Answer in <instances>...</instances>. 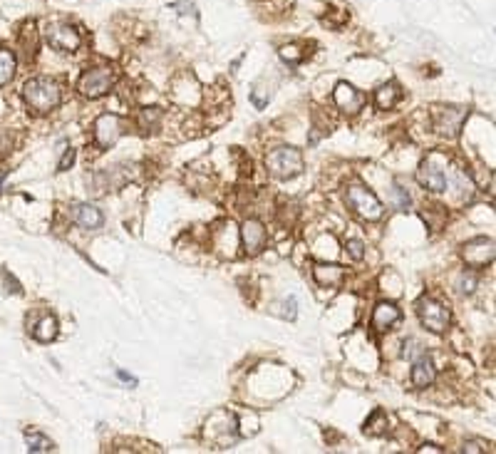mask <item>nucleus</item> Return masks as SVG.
Masks as SVG:
<instances>
[{
	"label": "nucleus",
	"mask_w": 496,
	"mask_h": 454,
	"mask_svg": "<svg viewBox=\"0 0 496 454\" xmlns=\"http://www.w3.org/2000/svg\"><path fill=\"white\" fill-rule=\"evenodd\" d=\"M15 53L8 48H0V87H6L8 82L13 80V75H15Z\"/></svg>",
	"instance_id": "obj_19"
},
{
	"label": "nucleus",
	"mask_w": 496,
	"mask_h": 454,
	"mask_svg": "<svg viewBox=\"0 0 496 454\" xmlns=\"http://www.w3.org/2000/svg\"><path fill=\"white\" fill-rule=\"evenodd\" d=\"M467 117L464 107H442L434 112V129H437L442 137H457L459 129H462V122Z\"/></svg>",
	"instance_id": "obj_10"
},
{
	"label": "nucleus",
	"mask_w": 496,
	"mask_h": 454,
	"mask_svg": "<svg viewBox=\"0 0 496 454\" xmlns=\"http://www.w3.org/2000/svg\"><path fill=\"white\" fill-rule=\"evenodd\" d=\"M25 442H27V449L32 454H40V452H53L55 444L50 437H45L43 432H35V429H27L25 432Z\"/></svg>",
	"instance_id": "obj_20"
},
{
	"label": "nucleus",
	"mask_w": 496,
	"mask_h": 454,
	"mask_svg": "<svg viewBox=\"0 0 496 454\" xmlns=\"http://www.w3.org/2000/svg\"><path fill=\"white\" fill-rule=\"evenodd\" d=\"M241 239H243L246 253L256 256V253H261L263 246H266V226L258 219L243 221V226H241Z\"/></svg>",
	"instance_id": "obj_11"
},
{
	"label": "nucleus",
	"mask_w": 496,
	"mask_h": 454,
	"mask_svg": "<svg viewBox=\"0 0 496 454\" xmlns=\"http://www.w3.org/2000/svg\"><path fill=\"white\" fill-rule=\"evenodd\" d=\"M417 452H442L439 447H434V444H424V447H420Z\"/></svg>",
	"instance_id": "obj_32"
},
{
	"label": "nucleus",
	"mask_w": 496,
	"mask_h": 454,
	"mask_svg": "<svg viewBox=\"0 0 496 454\" xmlns=\"http://www.w3.org/2000/svg\"><path fill=\"white\" fill-rule=\"evenodd\" d=\"M72 161H75V149H72V147H67V149H65V154H62V159H60V164H58V171H67L69 166H72Z\"/></svg>",
	"instance_id": "obj_28"
},
{
	"label": "nucleus",
	"mask_w": 496,
	"mask_h": 454,
	"mask_svg": "<svg viewBox=\"0 0 496 454\" xmlns=\"http://www.w3.org/2000/svg\"><path fill=\"white\" fill-rule=\"evenodd\" d=\"M266 166L276 179H293L305 169L303 154L295 147H276L268 152Z\"/></svg>",
	"instance_id": "obj_2"
},
{
	"label": "nucleus",
	"mask_w": 496,
	"mask_h": 454,
	"mask_svg": "<svg viewBox=\"0 0 496 454\" xmlns=\"http://www.w3.org/2000/svg\"><path fill=\"white\" fill-rule=\"evenodd\" d=\"M345 248H347V253H350L352 261H363L365 258V243L360 239H350L345 243Z\"/></svg>",
	"instance_id": "obj_25"
},
{
	"label": "nucleus",
	"mask_w": 496,
	"mask_h": 454,
	"mask_svg": "<svg viewBox=\"0 0 496 454\" xmlns=\"http://www.w3.org/2000/svg\"><path fill=\"white\" fill-rule=\"evenodd\" d=\"M345 201H347V206L365 221H380L384 214L380 199L375 196L370 189H365L363 184H350L345 192Z\"/></svg>",
	"instance_id": "obj_3"
},
{
	"label": "nucleus",
	"mask_w": 496,
	"mask_h": 454,
	"mask_svg": "<svg viewBox=\"0 0 496 454\" xmlns=\"http://www.w3.org/2000/svg\"><path fill=\"white\" fill-rule=\"evenodd\" d=\"M313 278L315 283L323 286V288H337L345 281V268L335 266V263H315Z\"/></svg>",
	"instance_id": "obj_15"
},
{
	"label": "nucleus",
	"mask_w": 496,
	"mask_h": 454,
	"mask_svg": "<svg viewBox=\"0 0 496 454\" xmlns=\"http://www.w3.org/2000/svg\"><path fill=\"white\" fill-rule=\"evenodd\" d=\"M268 100H271V92L263 90V87H256V90L251 92V102L256 105L258 109H263L268 105Z\"/></svg>",
	"instance_id": "obj_27"
},
{
	"label": "nucleus",
	"mask_w": 496,
	"mask_h": 454,
	"mask_svg": "<svg viewBox=\"0 0 496 454\" xmlns=\"http://www.w3.org/2000/svg\"><path fill=\"white\" fill-rule=\"evenodd\" d=\"M395 196H397V206H400V208H407V206H410V196H407V194L402 192L400 187H395Z\"/></svg>",
	"instance_id": "obj_29"
},
{
	"label": "nucleus",
	"mask_w": 496,
	"mask_h": 454,
	"mask_svg": "<svg viewBox=\"0 0 496 454\" xmlns=\"http://www.w3.org/2000/svg\"><path fill=\"white\" fill-rule=\"evenodd\" d=\"M365 432L377 437V434H384L387 432V415L382 410H375L373 417H370L368 422H365Z\"/></svg>",
	"instance_id": "obj_21"
},
{
	"label": "nucleus",
	"mask_w": 496,
	"mask_h": 454,
	"mask_svg": "<svg viewBox=\"0 0 496 454\" xmlns=\"http://www.w3.org/2000/svg\"><path fill=\"white\" fill-rule=\"evenodd\" d=\"M114 85V69L112 67H90L82 72L80 82H77V90H80L82 97H90V100H97V97L107 95Z\"/></svg>",
	"instance_id": "obj_4"
},
{
	"label": "nucleus",
	"mask_w": 496,
	"mask_h": 454,
	"mask_svg": "<svg viewBox=\"0 0 496 454\" xmlns=\"http://www.w3.org/2000/svg\"><path fill=\"white\" fill-rule=\"evenodd\" d=\"M281 58L286 60V62H290V65H298L300 60L305 58V53H300L298 45H286V48H281Z\"/></svg>",
	"instance_id": "obj_24"
},
{
	"label": "nucleus",
	"mask_w": 496,
	"mask_h": 454,
	"mask_svg": "<svg viewBox=\"0 0 496 454\" xmlns=\"http://www.w3.org/2000/svg\"><path fill=\"white\" fill-rule=\"evenodd\" d=\"M159 119H161V109L159 107H147V109H142V114H139V124H142L145 129L156 127Z\"/></svg>",
	"instance_id": "obj_23"
},
{
	"label": "nucleus",
	"mask_w": 496,
	"mask_h": 454,
	"mask_svg": "<svg viewBox=\"0 0 496 454\" xmlns=\"http://www.w3.org/2000/svg\"><path fill=\"white\" fill-rule=\"evenodd\" d=\"M333 102L335 107L345 114H358L365 107V95L358 92L350 82H337L335 90H333Z\"/></svg>",
	"instance_id": "obj_9"
},
{
	"label": "nucleus",
	"mask_w": 496,
	"mask_h": 454,
	"mask_svg": "<svg viewBox=\"0 0 496 454\" xmlns=\"http://www.w3.org/2000/svg\"><path fill=\"white\" fill-rule=\"evenodd\" d=\"M69 214H72V221L85 231H100L105 226V216L92 203H75V206L69 208Z\"/></svg>",
	"instance_id": "obj_14"
},
{
	"label": "nucleus",
	"mask_w": 496,
	"mask_h": 454,
	"mask_svg": "<svg viewBox=\"0 0 496 454\" xmlns=\"http://www.w3.org/2000/svg\"><path fill=\"white\" fill-rule=\"evenodd\" d=\"M117 378L122 380V382H129V385H137V378H134V375H127L124 370H117Z\"/></svg>",
	"instance_id": "obj_30"
},
{
	"label": "nucleus",
	"mask_w": 496,
	"mask_h": 454,
	"mask_svg": "<svg viewBox=\"0 0 496 454\" xmlns=\"http://www.w3.org/2000/svg\"><path fill=\"white\" fill-rule=\"evenodd\" d=\"M400 321H402V310L397 308L395 303H387V300H382V303L375 305V310H373V331L375 333L392 331V328H395Z\"/></svg>",
	"instance_id": "obj_13"
},
{
	"label": "nucleus",
	"mask_w": 496,
	"mask_h": 454,
	"mask_svg": "<svg viewBox=\"0 0 496 454\" xmlns=\"http://www.w3.org/2000/svg\"><path fill=\"white\" fill-rule=\"evenodd\" d=\"M410 378H412V385L420 387V390L432 385L434 380H437V368H434L432 358H429V355H420V358L412 363Z\"/></svg>",
	"instance_id": "obj_16"
},
{
	"label": "nucleus",
	"mask_w": 496,
	"mask_h": 454,
	"mask_svg": "<svg viewBox=\"0 0 496 454\" xmlns=\"http://www.w3.org/2000/svg\"><path fill=\"white\" fill-rule=\"evenodd\" d=\"M462 452H484V449H481L479 442H467L464 447H462Z\"/></svg>",
	"instance_id": "obj_31"
},
{
	"label": "nucleus",
	"mask_w": 496,
	"mask_h": 454,
	"mask_svg": "<svg viewBox=\"0 0 496 454\" xmlns=\"http://www.w3.org/2000/svg\"><path fill=\"white\" fill-rule=\"evenodd\" d=\"M474 286H476V276H474V273H469V276H467V273H462V276H459V281H457L459 293H471V291H474Z\"/></svg>",
	"instance_id": "obj_26"
},
{
	"label": "nucleus",
	"mask_w": 496,
	"mask_h": 454,
	"mask_svg": "<svg viewBox=\"0 0 496 454\" xmlns=\"http://www.w3.org/2000/svg\"><path fill=\"white\" fill-rule=\"evenodd\" d=\"M417 182L434 194L447 192V177H444V171L439 169L432 159H424L420 164V169H417Z\"/></svg>",
	"instance_id": "obj_12"
},
{
	"label": "nucleus",
	"mask_w": 496,
	"mask_h": 454,
	"mask_svg": "<svg viewBox=\"0 0 496 454\" xmlns=\"http://www.w3.org/2000/svg\"><path fill=\"white\" fill-rule=\"evenodd\" d=\"M402 97V90L397 82H387V85H380L377 90H375V107L382 109V112H387V109H392L400 102Z\"/></svg>",
	"instance_id": "obj_17"
},
{
	"label": "nucleus",
	"mask_w": 496,
	"mask_h": 454,
	"mask_svg": "<svg viewBox=\"0 0 496 454\" xmlns=\"http://www.w3.org/2000/svg\"><path fill=\"white\" fill-rule=\"evenodd\" d=\"M48 43L50 48L60 50V53H75L82 45V38L69 22H53L48 27Z\"/></svg>",
	"instance_id": "obj_8"
},
{
	"label": "nucleus",
	"mask_w": 496,
	"mask_h": 454,
	"mask_svg": "<svg viewBox=\"0 0 496 454\" xmlns=\"http://www.w3.org/2000/svg\"><path fill=\"white\" fill-rule=\"evenodd\" d=\"M58 318L55 316H43L40 318V323L35 328H32V338L38 342H53L55 338H58Z\"/></svg>",
	"instance_id": "obj_18"
},
{
	"label": "nucleus",
	"mask_w": 496,
	"mask_h": 454,
	"mask_svg": "<svg viewBox=\"0 0 496 454\" xmlns=\"http://www.w3.org/2000/svg\"><path fill=\"white\" fill-rule=\"evenodd\" d=\"M0 291H3V293H13V295H20L22 293L20 283H18L15 278H13L11 273L6 271V268H0Z\"/></svg>",
	"instance_id": "obj_22"
},
{
	"label": "nucleus",
	"mask_w": 496,
	"mask_h": 454,
	"mask_svg": "<svg viewBox=\"0 0 496 454\" xmlns=\"http://www.w3.org/2000/svg\"><path fill=\"white\" fill-rule=\"evenodd\" d=\"M3 179H6V174H0V184H3Z\"/></svg>",
	"instance_id": "obj_33"
},
{
	"label": "nucleus",
	"mask_w": 496,
	"mask_h": 454,
	"mask_svg": "<svg viewBox=\"0 0 496 454\" xmlns=\"http://www.w3.org/2000/svg\"><path fill=\"white\" fill-rule=\"evenodd\" d=\"M22 97H25L27 107L35 114H48L60 105L62 92H60L58 82L50 80V77H32L22 87Z\"/></svg>",
	"instance_id": "obj_1"
},
{
	"label": "nucleus",
	"mask_w": 496,
	"mask_h": 454,
	"mask_svg": "<svg viewBox=\"0 0 496 454\" xmlns=\"http://www.w3.org/2000/svg\"><path fill=\"white\" fill-rule=\"evenodd\" d=\"M95 145L100 149H109L119 142V137L124 134V119L117 114H100L95 119Z\"/></svg>",
	"instance_id": "obj_6"
},
{
	"label": "nucleus",
	"mask_w": 496,
	"mask_h": 454,
	"mask_svg": "<svg viewBox=\"0 0 496 454\" xmlns=\"http://www.w3.org/2000/svg\"><path fill=\"white\" fill-rule=\"evenodd\" d=\"M462 256H464V263L469 268H484L494 261L496 248L494 241L486 239V236H476V239L467 241L464 248H462Z\"/></svg>",
	"instance_id": "obj_7"
},
{
	"label": "nucleus",
	"mask_w": 496,
	"mask_h": 454,
	"mask_svg": "<svg viewBox=\"0 0 496 454\" xmlns=\"http://www.w3.org/2000/svg\"><path fill=\"white\" fill-rule=\"evenodd\" d=\"M417 316H420V323L427 331L432 333H444L449 328V321H452V316H449V308L444 303H439V300L429 298V295H424V298L417 300Z\"/></svg>",
	"instance_id": "obj_5"
}]
</instances>
